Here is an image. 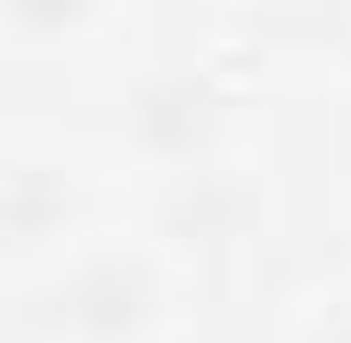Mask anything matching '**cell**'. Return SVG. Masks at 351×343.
Returning a JSON list of instances; mask_svg holds the SVG:
<instances>
[{"mask_svg": "<svg viewBox=\"0 0 351 343\" xmlns=\"http://www.w3.org/2000/svg\"><path fill=\"white\" fill-rule=\"evenodd\" d=\"M90 8H98V0H8V25H16L25 41H58V33L90 25Z\"/></svg>", "mask_w": 351, "mask_h": 343, "instance_id": "cell-4", "label": "cell"}, {"mask_svg": "<svg viewBox=\"0 0 351 343\" xmlns=\"http://www.w3.org/2000/svg\"><path fill=\"white\" fill-rule=\"evenodd\" d=\"M319 343H351V327H327V335H319Z\"/></svg>", "mask_w": 351, "mask_h": 343, "instance_id": "cell-5", "label": "cell"}, {"mask_svg": "<svg viewBox=\"0 0 351 343\" xmlns=\"http://www.w3.org/2000/svg\"><path fill=\"white\" fill-rule=\"evenodd\" d=\"M213 131V90L196 74H164L139 90V139L156 156H196V139Z\"/></svg>", "mask_w": 351, "mask_h": 343, "instance_id": "cell-2", "label": "cell"}, {"mask_svg": "<svg viewBox=\"0 0 351 343\" xmlns=\"http://www.w3.org/2000/svg\"><path fill=\"white\" fill-rule=\"evenodd\" d=\"M156 319V270L139 254H82L25 303V327L49 343H123Z\"/></svg>", "mask_w": 351, "mask_h": 343, "instance_id": "cell-1", "label": "cell"}, {"mask_svg": "<svg viewBox=\"0 0 351 343\" xmlns=\"http://www.w3.org/2000/svg\"><path fill=\"white\" fill-rule=\"evenodd\" d=\"M49 229H66V172H49V164H25L8 172V246L16 254H33Z\"/></svg>", "mask_w": 351, "mask_h": 343, "instance_id": "cell-3", "label": "cell"}]
</instances>
